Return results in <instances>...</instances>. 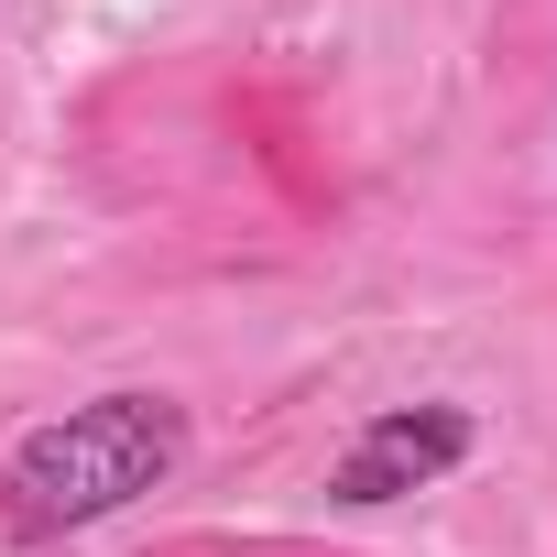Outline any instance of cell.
<instances>
[{"mask_svg":"<svg viewBox=\"0 0 557 557\" xmlns=\"http://www.w3.org/2000/svg\"><path fill=\"white\" fill-rule=\"evenodd\" d=\"M175 459H186V405H175V394L66 405V416H45L34 437H12V459H0V524H12L23 546L77 535V524L143 503L153 481H175Z\"/></svg>","mask_w":557,"mask_h":557,"instance_id":"obj_1","label":"cell"},{"mask_svg":"<svg viewBox=\"0 0 557 557\" xmlns=\"http://www.w3.org/2000/svg\"><path fill=\"white\" fill-rule=\"evenodd\" d=\"M470 448H481V416H470V405H383V416L329 459V503H405V492H437Z\"/></svg>","mask_w":557,"mask_h":557,"instance_id":"obj_2","label":"cell"},{"mask_svg":"<svg viewBox=\"0 0 557 557\" xmlns=\"http://www.w3.org/2000/svg\"><path fill=\"white\" fill-rule=\"evenodd\" d=\"M230 132L251 143V164L285 186V208H329V175H318V153H307V110H296V88H230Z\"/></svg>","mask_w":557,"mask_h":557,"instance_id":"obj_3","label":"cell"},{"mask_svg":"<svg viewBox=\"0 0 557 557\" xmlns=\"http://www.w3.org/2000/svg\"><path fill=\"white\" fill-rule=\"evenodd\" d=\"M153 557H350V546H307V535H175Z\"/></svg>","mask_w":557,"mask_h":557,"instance_id":"obj_4","label":"cell"}]
</instances>
